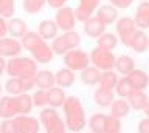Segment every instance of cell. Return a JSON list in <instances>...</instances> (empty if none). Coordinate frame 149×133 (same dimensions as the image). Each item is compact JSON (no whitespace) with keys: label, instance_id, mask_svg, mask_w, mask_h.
Returning <instances> with one entry per match:
<instances>
[{"label":"cell","instance_id":"obj_1","mask_svg":"<svg viewBox=\"0 0 149 133\" xmlns=\"http://www.w3.org/2000/svg\"><path fill=\"white\" fill-rule=\"evenodd\" d=\"M22 45L23 48L28 50L31 53L33 59L39 63H48L53 61V50L48 43H47L45 39H42L37 33H33V31H28V33L22 37Z\"/></svg>","mask_w":149,"mask_h":133},{"label":"cell","instance_id":"obj_2","mask_svg":"<svg viewBox=\"0 0 149 133\" xmlns=\"http://www.w3.org/2000/svg\"><path fill=\"white\" fill-rule=\"evenodd\" d=\"M64 116H65V125L68 132H81L86 127V113H84L82 104L76 96H68L62 105Z\"/></svg>","mask_w":149,"mask_h":133},{"label":"cell","instance_id":"obj_3","mask_svg":"<svg viewBox=\"0 0 149 133\" xmlns=\"http://www.w3.org/2000/svg\"><path fill=\"white\" fill-rule=\"evenodd\" d=\"M6 73L9 77H34L37 62L31 57H11L6 62Z\"/></svg>","mask_w":149,"mask_h":133},{"label":"cell","instance_id":"obj_4","mask_svg":"<svg viewBox=\"0 0 149 133\" xmlns=\"http://www.w3.org/2000/svg\"><path fill=\"white\" fill-rule=\"evenodd\" d=\"M39 119L42 122V125L45 128V133H65V122L61 119L59 113L56 112L54 107L44 108L39 114Z\"/></svg>","mask_w":149,"mask_h":133},{"label":"cell","instance_id":"obj_5","mask_svg":"<svg viewBox=\"0 0 149 133\" xmlns=\"http://www.w3.org/2000/svg\"><path fill=\"white\" fill-rule=\"evenodd\" d=\"M90 61L96 68L106 71V70H112L115 68V62H116V56H113V53L104 48H93L90 53Z\"/></svg>","mask_w":149,"mask_h":133},{"label":"cell","instance_id":"obj_6","mask_svg":"<svg viewBox=\"0 0 149 133\" xmlns=\"http://www.w3.org/2000/svg\"><path fill=\"white\" fill-rule=\"evenodd\" d=\"M90 56L82 51V50H78V48H73L70 50L68 53L64 54V65L70 68V70H84V68L88 67V63H90Z\"/></svg>","mask_w":149,"mask_h":133},{"label":"cell","instance_id":"obj_7","mask_svg":"<svg viewBox=\"0 0 149 133\" xmlns=\"http://www.w3.org/2000/svg\"><path fill=\"white\" fill-rule=\"evenodd\" d=\"M137 23H135L134 19L130 17H121V19L116 20V33H118L120 40L123 42L126 47H130V42H132L134 36L137 34Z\"/></svg>","mask_w":149,"mask_h":133},{"label":"cell","instance_id":"obj_8","mask_svg":"<svg viewBox=\"0 0 149 133\" xmlns=\"http://www.w3.org/2000/svg\"><path fill=\"white\" fill-rule=\"evenodd\" d=\"M54 22L58 23L59 30H62L64 33L70 30H74V25H76V14H74V10L70 6H62L59 8L58 12L54 16Z\"/></svg>","mask_w":149,"mask_h":133},{"label":"cell","instance_id":"obj_9","mask_svg":"<svg viewBox=\"0 0 149 133\" xmlns=\"http://www.w3.org/2000/svg\"><path fill=\"white\" fill-rule=\"evenodd\" d=\"M98 5H100V0H79V5L74 10L78 22H86L87 19H90L93 16V12H96Z\"/></svg>","mask_w":149,"mask_h":133},{"label":"cell","instance_id":"obj_10","mask_svg":"<svg viewBox=\"0 0 149 133\" xmlns=\"http://www.w3.org/2000/svg\"><path fill=\"white\" fill-rule=\"evenodd\" d=\"M23 45L13 37H2L0 39V56L3 57H16L22 53Z\"/></svg>","mask_w":149,"mask_h":133},{"label":"cell","instance_id":"obj_11","mask_svg":"<svg viewBox=\"0 0 149 133\" xmlns=\"http://www.w3.org/2000/svg\"><path fill=\"white\" fill-rule=\"evenodd\" d=\"M19 133H39V122L36 118H31L28 114H17L14 116Z\"/></svg>","mask_w":149,"mask_h":133},{"label":"cell","instance_id":"obj_12","mask_svg":"<svg viewBox=\"0 0 149 133\" xmlns=\"http://www.w3.org/2000/svg\"><path fill=\"white\" fill-rule=\"evenodd\" d=\"M84 33H86L88 37H100L106 33V25L102 23V22L98 19V17H90V19H87L84 22Z\"/></svg>","mask_w":149,"mask_h":133},{"label":"cell","instance_id":"obj_13","mask_svg":"<svg viewBox=\"0 0 149 133\" xmlns=\"http://www.w3.org/2000/svg\"><path fill=\"white\" fill-rule=\"evenodd\" d=\"M96 17L107 26L116 22V19H118V8L113 5H102L101 8L96 10Z\"/></svg>","mask_w":149,"mask_h":133},{"label":"cell","instance_id":"obj_14","mask_svg":"<svg viewBox=\"0 0 149 133\" xmlns=\"http://www.w3.org/2000/svg\"><path fill=\"white\" fill-rule=\"evenodd\" d=\"M58 31H59V26L54 20H42L39 26H37V34L45 40L54 39L58 36Z\"/></svg>","mask_w":149,"mask_h":133},{"label":"cell","instance_id":"obj_15","mask_svg":"<svg viewBox=\"0 0 149 133\" xmlns=\"http://www.w3.org/2000/svg\"><path fill=\"white\" fill-rule=\"evenodd\" d=\"M17 116L16 104H14V96H2L0 98V118L9 119Z\"/></svg>","mask_w":149,"mask_h":133},{"label":"cell","instance_id":"obj_16","mask_svg":"<svg viewBox=\"0 0 149 133\" xmlns=\"http://www.w3.org/2000/svg\"><path fill=\"white\" fill-rule=\"evenodd\" d=\"M134 20L137 23V28H140V30L149 28V0L148 2H141L138 5Z\"/></svg>","mask_w":149,"mask_h":133},{"label":"cell","instance_id":"obj_17","mask_svg":"<svg viewBox=\"0 0 149 133\" xmlns=\"http://www.w3.org/2000/svg\"><path fill=\"white\" fill-rule=\"evenodd\" d=\"M126 77L129 79V82L132 84V87L135 90H144L149 85V76H148V73L143 71V70H134Z\"/></svg>","mask_w":149,"mask_h":133},{"label":"cell","instance_id":"obj_18","mask_svg":"<svg viewBox=\"0 0 149 133\" xmlns=\"http://www.w3.org/2000/svg\"><path fill=\"white\" fill-rule=\"evenodd\" d=\"M115 70L123 76H127L130 74L134 70H135V62L134 59L127 56V54H121V56L116 57V62H115Z\"/></svg>","mask_w":149,"mask_h":133},{"label":"cell","instance_id":"obj_19","mask_svg":"<svg viewBox=\"0 0 149 133\" xmlns=\"http://www.w3.org/2000/svg\"><path fill=\"white\" fill-rule=\"evenodd\" d=\"M14 104H16V110H17V114H28L33 110V96L30 94H17L14 96Z\"/></svg>","mask_w":149,"mask_h":133},{"label":"cell","instance_id":"obj_20","mask_svg":"<svg viewBox=\"0 0 149 133\" xmlns=\"http://www.w3.org/2000/svg\"><path fill=\"white\" fill-rule=\"evenodd\" d=\"M34 82H36V85L39 87V88L48 90V88H51V87L56 84V77H54L53 73L48 71V70H40V71L36 73Z\"/></svg>","mask_w":149,"mask_h":133},{"label":"cell","instance_id":"obj_21","mask_svg":"<svg viewBox=\"0 0 149 133\" xmlns=\"http://www.w3.org/2000/svg\"><path fill=\"white\" fill-rule=\"evenodd\" d=\"M107 119L109 116L104 113H95L88 119V127L93 133H104L107 127Z\"/></svg>","mask_w":149,"mask_h":133},{"label":"cell","instance_id":"obj_22","mask_svg":"<svg viewBox=\"0 0 149 133\" xmlns=\"http://www.w3.org/2000/svg\"><path fill=\"white\" fill-rule=\"evenodd\" d=\"M113 90H106V88H96L95 94H93V99H95V104L100 105V107H110L112 102H113Z\"/></svg>","mask_w":149,"mask_h":133},{"label":"cell","instance_id":"obj_23","mask_svg":"<svg viewBox=\"0 0 149 133\" xmlns=\"http://www.w3.org/2000/svg\"><path fill=\"white\" fill-rule=\"evenodd\" d=\"M47 93H48V105L50 107H61V105H64L65 99H67L62 87H51V88L47 90Z\"/></svg>","mask_w":149,"mask_h":133},{"label":"cell","instance_id":"obj_24","mask_svg":"<svg viewBox=\"0 0 149 133\" xmlns=\"http://www.w3.org/2000/svg\"><path fill=\"white\" fill-rule=\"evenodd\" d=\"M54 77H56V84H58V87H62V88H67V87H70L74 82V73H73V70H70V68H67V67L58 70Z\"/></svg>","mask_w":149,"mask_h":133},{"label":"cell","instance_id":"obj_25","mask_svg":"<svg viewBox=\"0 0 149 133\" xmlns=\"http://www.w3.org/2000/svg\"><path fill=\"white\" fill-rule=\"evenodd\" d=\"M149 37L146 36V33H143V30H138L137 34L134 36L132 42H130V47L135 53H144L149 48Z\"/></svg>","mask_w":149,"mask_h":133},{"label":"cell","instance_id":"obj_26","mask_svg":"<svg viewBox=\"0 0 149 133\" xmlns=\"http://www.w3.org/2000/svg\"><path fill=\"white\" fill-rule=\"evenodd\" d=\"M129 110H130V104H129V101H126L124 98H120V99L113 101L112 105H110V114L112 116L120 118V119L127 116Z\"/></svg>","mask_w":149,"mask_h":133},{"label":"cell","instance_id":"obj_27","mask_svg":"<svg viewBox=\"0 0 149 133\" xmlns=\"http://www.w3.org/2000/svg\"><path fill=\"white\" fill-rule=\"evenodd\" d=\"M51 50H53L54 54H59V56H64L65 53H68L70 50H73V47L70 45L68 39L65 37V34L62 36H56L53 39V43H51Z\"/></svg>","mask_w":149,"mask_h":133},{"label":"cell","instance_id":"obj_28","mask_svg":"<svg viewBox=\"0 0 149 133\" xmlns=\"http://www.w3.org/2000/svg\"><path fill=\"white\" fill-rule=\"evenodd\" d=\"M26 33V23L22 19H11L8 22V34H11L13 37H23Z\"/></svg>","mask_w":149,"mask_h":133},{"label":"cell","instance_id":"obj_29","mask_svg":"<svg viewBox=\"0 0 149 133\" xmlns=\"http://www.w3.org/2000/svg\"><path fill=\"white\" fill-rule=\"evenodd\" d=\"M127 101H129V104H130V108L140 112V110L144 108V105L148 104L149 99H148V96H146V93H144L143 90H135L134 93L127 98Z\"/></svg>","mask_w":149,"mask_h":133},{"label":"cell","instance_id":"obj_30","mask_svg":"<svg viewBox=\"0 0 149 133\" xmlns=\"http://www.w3.org/2000/svg\"><path fill=\"white\" fill-rule=\"evenodd\" d=\"M118 79L120 77L116 76V73L115 71H112V70H106V71H102L101 73V77H100V87L101 88H106V90H113L116 84H118Z\"/></svg>","mask_w":149,"mask_h":133},{"label":"cell","instance_id":"obj_31","mask_svg":"<svg viewBox=\"0 0 149 133\" xmlns=\"http://www.w3.org/2000/svg\"><path fill=\"white\" fill-rule=\"evenodd\" d=\"M100 77H101V73H100V68H96V67H87L81 71V81L86 85L98 84V82H100Z\"/></svg>","mask_w":149,"mask_h":133},{"label":"cell","instance_id":"obj_32","mask_svg":"<svg viewBox=\"0 0 149 133\" xmlns=\"http://www.w3.org/2000/svg\"><path fill=\"white\" fill-rule=\"evenodd\" d=\"M6 88L8 94L11 96H17V94H22V93H26L25 91V87H23V82H22V77H9L6 81Z\"/></svg>","mask_w":149,"mask_h":133},{"label":"cell","instance_id":"obj_33","mask_svg":"<svg viewBox=\"0 0 149 133\" xmlns=\"http://www.w3.org/2000/svg\"><path fill=\"white\" fill-rule=\"evenodd\" d=\"M115 91H116V94L120 96V98H124V99H127L130 94L135 91V88L132 87V84L129 82V79L126 76H123L121 79H118V84H116L115 87Z\"/></svg>","mask_w":149,"mask_h":133},{"label":"cell","instance_id":"obj_34","mask_svg":"<svg viewBox=\"0 0 149 133\" xmlns=\"http://www.w3.org/2000/svg\"><path fill=\"white\" fill-rule=\"evenodd\" d=\"M96 45L100 48H104V50H109V51H112L116 45H118V37H116L115 34H110V33H104L102 36H100L98 37V42Z\"/></svg>","mask_w":149,"mask_h":133},{"label":"cell","instance_id":"obj_35","mask_svg":"<svg viewBox=\"0 0 149 133\" xmlns=\"http://www.w3.org/2000/svg\"><path fill=\"white\" fill-rule=\"evenodd\" d=\"M45 3L47 0H23V11L28 14H36L44 8Z\"/></svg>","mask_w":149,"mask_h":133},{"label":"cell","instance_id":"obj_36","mask_svg":"<svg viewBox=\"0 0 149 133\" xmlns=\"http://www.w3.org/2000/svg\"><path fill=\"white\" fill-rule=\"evenodd\" d=\"M14 11H16V3L14 0H0V16L5 19H11Z\"/></svg>","mask_w":149,"mask_h":133},{"label":"cell","instance_id":"obj_37","mask_svg":"<svg viewBox=\"0 0 149 133\" xmlns=\"http://www.w3.org/2000/svg\"><path fill=\"white\" fill-rule=\"evenodd\" d=\"M33 104L36 107H45V105H48V93H47V90H44V88L37 90L33 94Z\"/></svg>","mask_w":149,"mask_h":133},{"label":"cell","instance_id":"obj_38","mask_svg":"<svg viewBox=\"0 0 149 133\" xmlns=\"http://www.w3.org/2000/svg\"><path fill=\"white\" fill-rule=\"evenodd\" d=\"M0 133H19L14 118L5 119V121L0 124Z\"/></svg>","mask_w":149,"mask_h":133},{"label":"cell","instance_id":"obj_39","mask_svg":"<svg viewBox=\"0 0 149 133\" xmlns=\"http://www.w3.org/2000/svg\"><path fill=\"white\" fill-rule=\"evenodd\" d=\"M113 6L116 8H121V10H126V8H129L130 5L134 3V0H109Z\"/></svg>","mask_w":149,"mask_h":133},{"label":"cell","instance_id":"obj_40","mask_svg":"<svg viewBox=\"0 0 149 133\" xmlns=\"http://www.w3.org/2000/svg\"><path fill=\"white\" fill-rule=\"evenodd\" d=\"M138 133H149V118L148 116L138 122Z\"/></svg>","mask_w":149,"mask_h":133},{"label":"cell","instance_id":"obj_41","mask_svg":"<svg viewBox=\"0 0 149 133\" xmlns=\"http://www.w3.org/2000/svg\"><path fill=\"white\" fill-rule=\"evenodd\" d=\"M47 3H48L50 8H62L65 6V3H67V0H47Z\"/></svg>","mask_w":149,"mask_h":133},{"label":"cell","instance_id":"obj_42","mask_svg":"<svg viewBox=\"0 0 149 133\" xmlns=\"http://www.w3.org/2000/svg\"><path fill=\"white\" fill-rule=\"evenodd\" d=\"M5 34H8V23L5 22V17L0 16V39L5 37Z\"/></svg>","mask_w":149,"mask_h":133},{"label":"cell","instance_id":"obj_43","mask_svg":"<svg viewBox=\"0 0 149 133\" xmlns=\"http://www.w3.org/2000/svg\"><path fill=\"white\" fill-rule=\"evenodd\" d=\"M3 71H6V62H5L3 56H0V76H2Z\"/></svg>","mask_w":149,"mask_h":133},{"label":"cell","instance_id":"obj_44","mask_svg":"<svg viewBox=\"0 0 149 133\" xmlns=\"http://www.w3.org/2000/svg\"><path fill=\"white\" fill-rule=\"evenodd\" d=\"M143 112H144V114H146V116L149 118V101H148V104L144 105V108H143Z\"/></svg>","mask_w":149,"mask_h":133},{"label":"cell","instance_id":"obj_45","mask_svg":"<svg viewBox=\"0 0 149 133\" xmlns=\"http://www.w3.org/2000/svg\"><path fill=\"white\" fill-rule=\"evenodd\" d=\"M106 133H121V132H106Z\"/></svg>","mask_w":149,"mask_h":133},{"label":"cell","instance_id":"obj_46","mask_svg":"<svg viewBox=\"0 0 149 133\" xmlns=\"http://www.w3.org/2000/svg\"><path fill=\"white\" fill-rule=\"evenodd\" d=\"M0 93H2V85H0Z\"/></svg>","mask_w":149,"mask_h":133},{"label":"cell","instance_id":"obj_47","mask_svg":"<svg viewBox=\"0 0 149 133\" xmlns=\"http://www.w3.org/2000/svg\"><path fill=\"white\" fill-rule=\"evenodd\" d=\"M141 2H148V0H141Z\"/></svg>","mask_w":149,"mask_h":133},{"label":"cell","instance_id":"obj_48","mask_svg":"<svg viewBox=\"0 0 149 133\" xmlns=\"http://www.w3.org/2000/svg\"><path fill=\"white\" fill-rule=\"evenodd\" d=\"M90 133H93V132H90Z\"/></svg>","mask_w":149,"mask_h":133},{"label":"cell","instance_id":"obj_49","mask_svg":"<svg viewBox=\"0 0 149 133\" xmlns=\"http://www.w3.org/2000/svg\"><path fill=\"white\" fill-rule=\"evenodd\" d=\"M148 47H149V45H148Z\"/></svg>","mask_w":149,"mask_h":133}]
</instances>
